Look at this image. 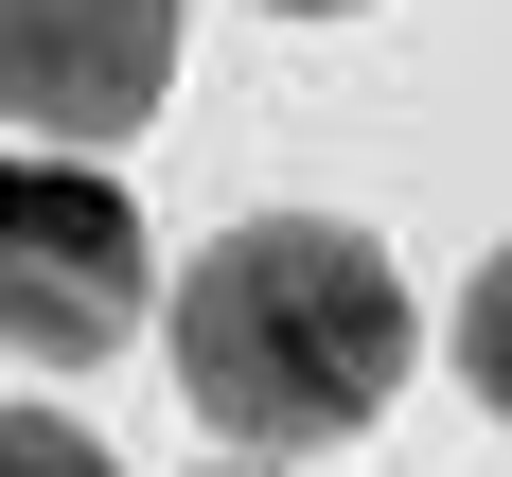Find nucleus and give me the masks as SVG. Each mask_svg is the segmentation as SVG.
I'll use <instances>...</instances> for the list:
<instances>
[{
  "instance_id": "nucleus-1",
  "label": "nucleus",
  "mask_w": 512,
  "mask_h": 477,
  "mask_svg": "<svg viewBox=\"0 0 512 477\" xmlns=\"http://www.w3.org/2000/svg\"><path fill=\"white\" fill-rule=\"evenodd\" d=\"M424 318L407 265L336 230V212H248L177 265V389H195L248 460H318V442H371L389 389H407Z\"/></svg>"
},
{
  "instance_id": "nucleus-2",
  "label": "nucleus",
  "mask_w": 512,
  "mask_h": 477,
  "mask_svg": "<svg viewBox=\"0 0 512 477\" xmlns=\"http://www.w3.org/2000/svg\"><path fill=\"white\" fill-rule=\"evenodd\" d=\"M159 301V248H142V195L106 177V159H0V354L36 371H89L124 354Z\"/></svg>"
},
{
  "instance_id": "nucleus-3",
  "label": "nucleus",
  "mask_w": 512,
  "mask_h": 477,
  "mask_svg": "<svg viewBox=\"0 0 512 477\" xmlns=\"http://www.w3.org/2000/svg\"><path fill=\"white\" fill-rule=\"evenodd\" d=\"M177 89V0H0V124L18 142H142Z\"/></svg>"
},
{
  "instance_id": "nucleus-4",
  "label": "nucleus",
  "mask_w": 512,
  "mask_h": 477,
  "mask_svg": "<svg viewBox=\"0 0 512 477\" xmlns=\"http://www.w3.org/2000/svg\"><path fill=\"white\" fill-rule=\"evenodd\" d=\"M460 371H477V407L512 424V248H495V265L460 283Z\"/></svg>"
},
{
  "instance_id": "nucleus-5",
  "label": "nucleus",
  "mask_w": 512,
  "mask_h": 477,
  "mask_svg": "<svg viewBox=\"0 0 512 477\" xmlns=\"http://www.w3.org/2000/svg\"><path fill=\"white\" fill-rule=\"evenodd\" d=\"M0 477H124L71 407H0Z\"/></svg>"
},
{
  "instance_id": "nucleus-6",
  "label": "nucleus",
  "mask_w": 512,
  "mask_h": 477,
  "mask_svg": "<svg viewBox=\"0 0 512 477\" xmlns=\"http://www.w3.org/2000/svg\"><path fill=\"white\" fill-rule=\"evenodd\" d=\"M265 18H354V0H265Z\"/></svg>"
},
{
  "instance_id": "nucleus-7",
  "label": "nucleus",
  "mask_w": 512,
  "mask_h": 477,
  "mask_svg": "<svg viewBox=\"0 0 512 477\" xmlns=\"http://www.w3.org/2000/svg\"><path fill=\"white\" fill-rule=\"evenodd\" d=\"M230 477H265V460H230Z\"/></svg>"
}]
</instances>
